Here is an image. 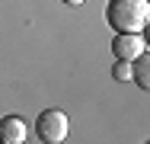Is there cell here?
I'll list each match as a JSON object with an SVG mask.
<instances>
[{
    "mask_svg": "<svg viewBox=\"0 0 150 144\" xmlns=\"http://www.w3.org/2000/svg\"><path fill=\"white\" fill-rule=\"evenodd\" d=\"M105 23L115 32H144V26L150 23V3L147 0H109Z\"/></svg>",
    "mask_w": 150,
    "mask_h": 144,
    "instance_id": "6da1fadb",
    "label": "cell"
},
{
    "mask_svg": "<svg viewBox=\"0 0 150 144\" xmlns=\"http://www.w3.org/2000/svg\"><path fill=\"white\" fill-rule=\"evenodd\" d=\"M67 131H70V122H67V115L61 109H45L38 115V122H35V135L45 144H61L67 138Z\"/></svg>",
    "mask_w": 150,
    "mask_h": 144,
    "instance_id": "7a4b0ae2",
    "label": "cell"
},
{
    "mask_svg": "<svg viewBox=\"0 0 150 144\" xmlns=\"http://www.w3.org/2000/svg\"><path fill=\"white\" fill-rule=\"evenodd\" d=\"M144 51H147V42H144L141 32H115V38H112V55H115V61H134V58L144 55Z\"/></svg>",
    "mask_w": 150,
    "mask_h": 144,
    "instance_id": "3957f363",
    "label": "cell"
},
{
    "mask_svg": "<svg viewBox=\"0 0 150 144\" xmlns=\"http://www.w3.org/2000/svg\"><path fill=\"white\" fill-rule=\"evenodd\" d=\"M29 125L19 115H3L0 118V144H26Z\"/></svg>",
    "mask_w": 150,
    "mask_h": 144,
    "instance_id": "277c9868",
    "label": "cell"
},
{
    "mask_svg": "<svg viewBox=\"0 0 150 144\" xmlns=\"http://www.w3.org/2000/svg\"><path fill=\"white\" fill-rule=\"evenodd\" d=\"M131 80L141 86V90H150V55H137L131 61Z\"/></svg>",
    "mask_w": 150,
    "mask_h": 144,
    "instance_id": "5b68a950",
    "label": "cell"
},
{
    "mask_svg": "<svg viewBox=\"0 0 150 144\" xmlns=\"http://www.w3.org/2000/svg\"><path fill=\"white\" fill-rule=\"evenodd\" d=\"M112 77H115V80H121V83H128V80H131V61H115Z\"/></svg>",
    "mask_w": 150,
    "mask_h": 144,
    "instance_id": "8992f818",
    "label": "cell"
},
{
    "mask_svg": "<svg viewBox=\"0 0 150 144\" xmlns=\"http://www.w3.org/2000/svg\"><path fill=\"white\" fill-rule=\"evenodd\" d=\"M64 3H67V6H83L86 0H64Z\"/></svg>",
    "mask_w": 150,
    "mask_h": 144,
    "instance_id": "52a82bcc",
    "label": "cell"
}]
</instances>
